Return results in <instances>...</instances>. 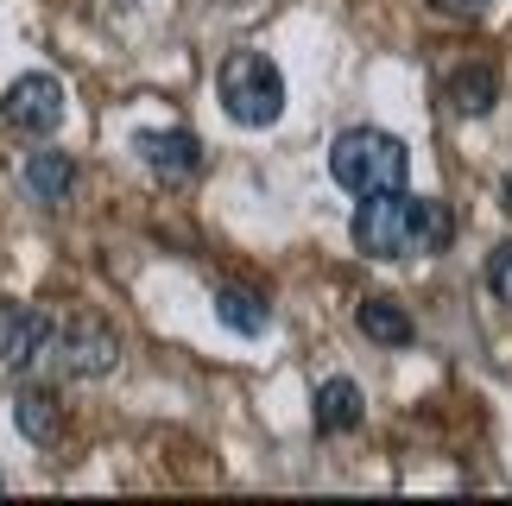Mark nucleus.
Returning <instances> with one entry per match:
<instances>
[{"mask_svg": "<svg viewBox=\"0 0 512 506\" xmlns=\"http://www.w3.org/2000/svg\"><path fill=\"white\" fill-rule=\"evenodd\" d=\"M354 247L367 260H405V253H443L456 241V216L443 197H411V190H373L348 222Z\"/></svg>", "mask_w": 512, "mask_h": 506, "instance_id": "f257e3e1", "label": "nucleus"}, {"mask_svg": "<svg viewBox=\"0 0 512 506\" xmlns=\"http://www.w3.org/2000/svg\"><path fill=\"white\" fill-rule=\"evenodd\" d=\"M329 178H336L348 197H373V190H405L411 178V152L399 133L386 127H348L329 146Z\"/></svg>", "mask_w": 512, "mask_h": 506, "instance_id": "f03ea898", "label": "nucleus"}, {"mask_svg": "<svg viewBox=\"0 0 512 506\" xmlns=\"http://www.w3.org/2000/svg\"><path fill=\"white\" fill-rule=\"evenodd\" d=\"M222 108L241 127H272L285 114V70L266 51H234L222 64Z\"/></svg>", "mask_w": 512, "mask_h": 506, "instance_id": "7ed1b4c3", "label": "nucleus"}, {"mask_svg": "<svg viewBox=\"0 0 512 506\" xmlns=\"http://www.w3.org/2000/svg\"><path fill=\"white\" fill-rule=\"evenodd\" d=\"M45 361L57 374H70V380H102V374L121 367V336H114L102 317H70V323L51 329Z\"/></svg>", "mask_w": 512, "mask_h": 506, "instance_id": "20e7f679", "label": "nucleus"}, {"mask_svg": "<svg viewBox=\"0 0 512 506\" xmlns=\"http://www.w3.org/2000/svg\"><path fill=\"white\" fill-rule=\"evenodd\" d=\"M64 83H57L51 70H26L13 76L7 95H0V121H7V133H19V140H51L57 127H64Z\"/></svg>", "mask_w": 512, "mask_h": 506, "instance_id": "39448f33", "label": "nucleus"}, {"mask_svg": "<svg viewBox=\"0 0 512 506\" xmlns=\"http://www.w3.org/2000/svg\"><path fill=\"white\" fill-rule=\"evenodd\" d=\"M133 152H140V165L152 171V178H165V184L196 178V171H203V140L184 133V127H171V133H159V127L133 133Z\"/></svg>", "mask_w": 512, "mask_h": 506, "instance_id": "423d86ee", "label": "nucleus"}, {"mask_svg": "<svg viewBox=\"0 0 512 506\" xmlns=\"http://www.w3.org/2000/svg\"><path fill=\"white\" fill-rule=\"evenodd\" d=\"M51 317L45 310H13L7 323H0V367H13V374H32L38 361H45L51 348Z\"/></svg>", "mask_w": 512, "mask_h": 506, "instance_id": "0eeeda50", "label": "nucleus"}, {"mask_svg": "<svg viewBox=\"0 0 512 506\" xmlns=\"http://www.w3.org/2000/svg\"><path fill=\"white\" fill-rule=\"evenodd\" d=\"M361 418H367V399H361V386H354L348 374L323 380L317 399H310V424H317V437H348V431H361Z\"/></svg>", "mask_w": 512, "mask_h": 506, "instance_id": "6e6552de", "label": "nucleus"}, {"mask_svg": "<svg viewBox=\"0 0 512 506\" xmlns=\"http://www.w3.org/2000/svg\"><path fill=\"white\" fill-rule=\"evenodd\" d=\"M19 184H26V197L32 203H45L57 209L76 190V165H70V152H51V146H38L26 152V165H19Z\"/></svg>", "mask_w": 512, "mask_h": 506, "instance_id": "1a4fd4ad", "label": "nucleus"}, {"mask_svg": "<svg viewBox=\"0 0 512 506\" xmlns=\"http://www.w3.org/2000/svg\"><path fill=\"white\" fill-rule=\"evenodd\" d=\"M443 102L456 108V114H468V121L494 114V102H500V70H494V64H462V70H449Z\"/></svg>", "mask_w": 512, "mask_h": 506, "instance_id": "9d476101", "label": "nucleus"}, {"mask_svg": "<svg viewBox=\"0 0 512 506\" xmlns=\"http://www.w3.org/2000/svg\"><path fill=\"white\" fill-rule=\"evenodd\" d=\"M215 323L253 342V336L272 329V304L260 298V291H247V285H215Z\"/></svg>", "mask_w": 512, "mask_h": 506, "instance_id": "9b49d317", "label": "nucleus"}, {"mask_svg": "<svg viewBox=\"0 0 512 506\" xmlns=\"http://www.w3.org/2000/svg\"><path fill=\"white\" fill-rule=\"evenodd\" d=\"M354 329H361L367 342H380V348H405L418 329H411L405 317V304H392V298H361V310H354Z\"/></svg>", "mask_w": 512, "mask_h": 506, "instance_id": "f8f14e48", "label": "nucleus"}, {"mask_svg": "<svg viewBox=\"0 0 512 506\" xmlns=\"http://www.w3.org/2000/svg\"><path fill=\"white\" fill-rule=\"evenodd\" d=\"M13 424H19V437H32V443H57L64 437V405L32 386V393L13 399Z\"/></svg>", "mask_w": 512, "mask_h": 506, "instance_id": "ddd939ff", "label": "nucleus"}, {"mask_svg": "<svg viewBox=\"0 0 512 506\" xmlns=\"http://www.w3.org/2000/svg\"><path fill=\"white\" fill-rule=\"evenodd\" d=\"M487 291H494L500 304H512V241H500L487 253Z\"/></svg>", "mask_w": 512, "mask_h": 506, "instance_id": "4468645a", "label": "nucleus"}, {"mask_svg": "<svg viewBox=\"0 0 512 506\" xmlns=\"http://www.w3.org/2000/svg\"><path fill=\"white\" fill-rule=\"evenodd\" d=\"M437 7H443V13H481L487 0H437Z\"/></svg>", "mask_w": 512, "mask_h": 506, "instance_id": "2eb2a0df", "label": "nucleus"}, {"mask_svg": "<svg viewBox=\"0 0 512 506\" xmlns=\"http://www.w3.org/2000/svg\"><path fill=\"white\" fill-rule=\"evenodd\" d=\"M500 197H506V209H512V178H506V184H500Z\"/></svg>", "mask_w": 512, "mask_h": 506, "instance_id": "dca6fc26", "label": "nucleus"}]
</instances>
